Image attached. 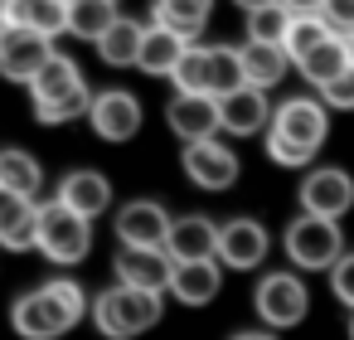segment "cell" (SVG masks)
<instances>
[{
	"label": "cell",
	"instance_id": "1",
	"mask_svg": "<svg viewBox=\"0 0 354 340\" xmlns=\"http://www.w3.org/2000/svg\"><path fill=\"white\" fill-rule=\"evenodd\" d=\"M83 311H88L83 287H78L73 277H54V282H44V287H35L30 296L15 301L10 325H15L25 340H54V335L73 330V325L83 321Z\"/></svg>",
	"mask_w": 354,
	"mask_h": 340
},
{
	"label": "cell",
	"instance_id": "2",
	"mask_svg": "<svg viewBox=\"0 0 354 340\" xmlns=\"http://www.w3.org/2000/svg\"><path fill=\"white\" fill-rule=\"evenodd\" d=\"M93 321L107 340H131L160 321V292H141V287L117 282L93 301Z\"/></svg>",
	"mask_w": 354,
	"mask_h": 340
},
{
	"label": "cell",
	"instance_id": "3",
	"mask_svg": "<svg viewBox=\"0 0 354 340\" xmlns=\"http://www.w3.org/2000/svg\"><path fill=\"white\" fill-rule=\"evenodd\" d=\"M88 248H93V229H88V219L83 214H73L68 204H39V253L49 258V262H59V267H73V262H83L88 258Z\"/></svg>",
	"mask_w": 354,
	"mask_h": 340
},
{
	"label": "cell",
	"instance_id": "4",
	"mask_svg": "<svg viewBox=\"0 0 354 340\" xmlns=\"http://www.w3.org/2000/svg\"><path fill=\"white\" fill-rule=\"evenodd\" d=\"M286 258L306 272H320V267H335L344 253H339V229L335 219H320V214H301L291 229H286Z\"/></svg>",
	"mask_w": 354,
	"mask_h": 340
},
{
	"label": "cell",
	"instance_id": "5",
	"mask_svg": "<svg viewBox=\"0 0 354 340\" xmlns=\"http://www.w3.org/2000/svg\"><path fill=\"white\" fill-rule=\"evenodd\" d=\"M257 316L267 321V325H277V330H291V325H301L306 321V306H310V296H306V287L291 277V272H267L262 282H257Z\"/></svg>",
	"mask_w": 354,
	"mask_h": 340
},
{
	"label": "cell",
	"instance_id": "6",
	"mask_svg": "<svg viewBox=\"0 0 354 340\" xmlns=\"http://www.w3.org/2000/svg\"><path fill=\"white\" fill-rule=\"evenodd\" d=\"M49 59H54V39L20 30V25H6V35H0V73L10 83H35V73Z\"/></svg>",
	"mask_w": 354,
	"mask_h": 340
},
{
	"label": "cell",
	"instance_id": "7",
	"mask_svg": "<svg viewBox=\"0 0 354 340\" xmlns=\"http://www.w3.org/2000/svg\"><path fill=\"white\" fill-rule=\"evenodd\" d=\"M170 229H175V219H170L156 199H131V204L117 214V238H122V248H165V243H170Z\"/></svg>",
	"mask_w": 354,
	"mask_h": 340
},
{
	"label": "cell",
	"instance_id": "8",
	"mask_svg": "<svg viewBox=\"0 0 354 340\" xmlns=\"http://www.w3.org/2000/svg\"><path fill=\"white\" fill-rule=\"evenodd\" d=\"M349 204H354V180H349V170L320 165V170L306 175V185H301V209H306V214L339 219Z\"/></svg>",
	"mask_w": 354,
	"mask_h": 340
},
{
	"label": "cell",
	"instance_id": "9",
	"mask_svg": "<svg viewBox=\"0 0 354 340\" xmlns=\"http://www.w3.org/2000/svg\"><path fill=\"white\" fill-rule=\"evenodd\" d=\"M170 127L175 136L189 146V141H209L218 127H223V107L214 93H175L170 102Z\"/></svg>",
	"mask_w": 354,
	"mask_h": 340
},
{
	"label": "cell",
	"instance_id": "10",
	"mask_svg": "<svg viewBox=\"0 0 354 340\" xmlns=\"http://www.w3.org/2000/svg\"><path fill=\"white\" fill-rule=\"evenodd\" d=\"M185 175L199 185V190H228L238 180V156L223 146V141H189L185 146Z\"/></svg>",
	"mask_w": 354,
	"mask_h": 340
},
{
	"label": "cell",
	"instance_id": "11",
	"mask_svg": "<svg viewBox=\"0 0 354 340\" xmlns=\"http://www.w3.org/2000/svg\"><path fill=\"white\" fill-rule=\"evenodd\" d=\"M88 117H93V132H97L102 141H131V136L141 132V102H136L131 93H122V88L97 93Z\"/></svg>",
	"mask_w": 354,
	"mask_h": 340
},
{
	"label": "cell",
	"instance_id": "12",
	"mask_svg": "<svg viewBox=\"0 0 354 340\" xmlns=\"http://www.w3.org/2000/svg\"><path fill=\"white\" fill-rule=\"evenodd\" d=\"M175 277V258L165 248H122L117 253V282L141 292H165Z\"/></svg>",
	"mask_w": 354,
	"mask_h": 340
},
{
	"label": "cell",
	"instance_id": "13",
	"mask_svg": "<svg viewBox=\"0 0 354 340\" xmlns=\"http://www.w3.org/2000/svg\"><path fill=\"white\" fill-rule=\"evenodd\" d=\"M272 132H281L286 141H296V146H306V151H320V141H325L330 122H325V107H320L315 98H291V102H281V107H277Z\"/></svg>",
	"mask_w": 354,
	"mask_h": 340
},
{
	"label": "cell",
	"instance_id": "14",
	"mask_svg": "<svg viewBox=\"0 0 354 340\" xmlns=\"http://www.w3.org/2000/svg\"><path fill=\"white\" fill-rule=\"evenodd\" d=\"M0 248L10 253L39 248V204L15 190H0Z\"/></svg>",
	"mask_w": 354,
	"mask_h": 340
},
{
	"label": "cell",
	"instance_id": "15",
	"mask_svg": "<svg viewBox=\"0 0 354 340\" xmlns=\"http://www.w3.org/2000/svg\"><path fill=\"white\" fill-rule=\"evenodd\" d=\"M0 20L35 30L44 39H59V35H68V0H6Z\"/></svg>",
	"mask_w": 354,
	"mask_h": 340
},
{
	"label": "cell",
	"instance_id": "16",
	"mask_svg": "<svg viewBox=\"0 0 354 340\" xmlns=\"http://www.w3.org/2000/svg\"><path fill=\"white\" fill-rule=\"evenodd\" d=\"M262 258H267V229H262V224H252V219H233V224L218 229V262L248 272V267H257Z\"/></svg>",
	"mask_w": 354,
	"mask_h": 340
},
{
	"label": "cell",
	"instance_id": "17",
	"mask_svg": "<svg viewBox=\"0 0 354 340\" xmlns=\"http://www.w3.org/2000/svg\"><path fill=\"white\" fill-rule=\"evenodd\" d=\"M189 49H194V39H185V35H175V30H165V25H156V20H151L136 69H141V73H151V78H175V69H180V59H185Z\"/></svg>",
	"mask_w": 354,
	"mask_h": 340
},
{
	"label": "cell",
	"instance_id": "18",
	"mask_svg": "<svg viewBox=\"0 0 354 340\" xmlns=\"http://www.w3.org/2000/svg\"><path fill=\"white\" fill-rule=\"evenodd\" d=\"M165 253H170L175 262H209V258H218V229H214V224H209L204 214L175 219Z\"/></svg>",
	"mask_w": 354,
	"mask_h": 340
},
{
	"label": "cell",
	"instance_id": "19",
	"mask_svg": "<svg viewBox=\"0 0 354 340\" xmlns=\"http://www.w3.org/2000/svg\"><path fill=\"white\" fill-rule=\"evenodd\" d=\"M107 199H112V185H107L97 170H73V175H64V185H59V204H68V209L83 214V219H97V214L107 209Z\"/></svg>",
	"mask_w": 354,
	"mask_h": 340
},
{
	"label": "cell",
	"instance_id": "20",
	"mask_svg": "<svg viewBox=\"0 0 354 340\" xmlns=\"http://www.w3.org/2000/svg\"><path fill=\"white\" fill-rule=\"evenodd\" d=\"M218 282H223V272H218L214 258H209V262H175L170 292H175V301H185V306H209V301L218 296Z\"/></svg>",
	"mask_w": 354,
	"mask_h": 340
},
{
	"label": "cell",
	"instance_id": "21",
	"mask_svg": "<svg viewBox=\"0 0 354 340\" xmlns=\"http://www.w3.org/2000/svg\"><path fill=\"white\" fill-rule=\"evenodd\" d=\"M286 69H291V54L281 49V44H257V39H248L243 44V73H248V88H277L281 78H286Z\"/></svg>",
	"mask_w": 354,
	"mask_h": 340
},
{
	"label": "cell",
	"instance_id": "22",
	"mask_svg": "<svg viewBox=\"0 0 354 340\" xmlns=\"http://www.w3.org/2000/svg\"><path fill=\"white\" fill-rule=\"evenodd\" d=\"M141 44H146V30H141L136 20L117 15V25L97 39V54H102V64H107V69H136Z\"/></svg>",
	"mask_w": 354,
	"mask_h": 340
},
{
	"label": "cell",
	"instance_id": "23",
	"mask_svg": "<svg viewBox=\"0 0 354 340\" xmlns=\"http://www.w3.org/2000/svg\"><path fill=\"white\" fill-rule=\"evenodd\" d=\"M218 107H223V127H228L233 136H252V132H262V122H267V98H262V88H238V93L218 98Z\"/></svg>",
	"mask_w": 354,
	"mask_h": 340
},
{
	"label": "cell",
	"instance_id": "24",
	"mask_svg": "<svg viewBox=\"0 0 354 340\" xmlns=\"http://www.w3.org/2000/svg\"><path fill=\"white\" fill-rule=\"evenodd\" d=\"M209 10H214V0H156V15L151 20L165 25V30H175V35H185V39H194L204 30Z\"/></svg>",
	"mask_w": 354,
	"mask_h": 340
},
{
	"label": "cell",
	"instance_id": "25",
	"mask_svg": "<svg viewBox=\"0 0 354 340\" xmlns=\"http://www.w3.org/2000/svg\"><path fill=\"white\" fill-rule=\"evenodd\" d=\"M296 69H301L306 83H315V88H325L330 78H339V73L349 69V44H344V35H335V39H325L320 49H310Z\"/></svg>",
	"mask_w": 354,
	"mask_h": 340
},
{
	"label": "cell",
	"instance_id": "26",
	"mask_svg": "<svg viewBox=\"0 0 354 340\" xmlns=\"http://www.w3.org/2000/svg\"><path fill=\"white\" fill-rule=\"evenodd\" d=\"M112 25H117L112 0H73V6H68V35H78V39H93L97 44Z\"/></svg>",
	"mask_w": 354,
	"mask_h": 340
},
{
	"label": "cell",
	"instance_id": "27",
	"mask_svg": "<svg viewBox=\"0 0 354 340\" xmlns=\"http://www.w3.org/2000/svg\"><path fill=\"white\" fill-rule=\"evenodd\" d=\"M0 190H15V195H25V199H35L39 195V161L35 156H25V151H0Z\"/></svg>",
	"mask_w": 354,
	"mask_h": 340
},
{
	"label": "cell",
	"instance_id": "28",
	"mask_svg": "<svg viewBox=\"0 0 354 340\" xmlns=\"http://www.w3.org/2000/svg\"><path fill=\"white\" fill-rule=\"evenodd\" d=\"M325 39H335V25L325 20V15H296L291 20V30H286V54H291V64H301L310 49H320Z\"/></svg>",
	"mask_w": 354,
	"mask_h": 340
},
{
	"label": "cell",
	"instance_id": "29",
	"mask_svg": "<svg viewBox=\"0 0 354 340\" xmlns=\"http://www.w3.org/2000/svg\"><path fill=\"white\" fill-rule=\"evenodd\" d=\"M83 112H93L88 83H78V88H68V93H59V98H39V102H35V122H44V127L73 122V117H83Z\"/></svg>",
	"mask_w": 354,
	"mask_h": 340
},
{
	"label": "cell",
	"instance_id": "30",
	"mask_svg": "<svg viewBox=\"0 0 354 340\" xmlns=\"http://www.w3.org/2000/svg\"><path fill=\"white\" fill-rule=\"evenodd\" d=\"M83 83V73H78V64L73 59H64V54H54L39 73H35V83H30V98L39 102V98H59V93H68V88H78Z\"/></svg>",
	"mask_w": 354,
	"mask_h": 340
},
{
	"label": "cell",
	"instance_id": "31",
	"mask_svg": "<svg viewBox=\"0 0 354 340\" xmlns=\"http://www.w3.org/2000/svg\"><path fill=\"white\" fill-rule=\"evenodd\" d=\"M238 88H248L243 49L218 44V49H214V69H209V93H214V98H228V93H238Z\"/></svg>",
	"mask_w": 354,
	"mask_h": 340
},
{
	"label": "cell",
	"instance_id": "32",
	"mask_svg": "<svg viewBox=\"0 0 354 340\" xmlns=\"http://www.w3.org/2000/svg\"><path fill=\"white\" fill-rule=\"evenodd\" d=\"M291 10L281 6H262V10H248V39H257V44H286V30H291Z\"/></svg>",
	"mask_w": 354,
	"mask_h": 340
},
{
	"label": "cell",
	"instance_id": "33",
	"mask_svg": "<svg viewBox=\"0 0 354 340\" xmlns=\"http://www.w3.org/2000/svg\"><path fill=\"white\" fill-rule=\"evenodd\" d=\"M209 69H214V49H189L175 69V88L180 93H209Z\"/></svg>",
	"mask_w": 354,
	"mask_h": 340
},
{
	"label": "cell",
	"instance_id": "34",
	"mask_svg": "<svg viewBox=\"0 0 354 340\" xmlns=\"http://www.w3.org/2000/svg\"><path fill=\"white\" fill-rule=\"evenodd\" d=\"M267 156L277 161V165H286V170H296V165H306L315 151H306V146H296V141H286L281 132H272L267 136Z\"/></svg>",
	"mask_w": 354,
	"mask_h": 340
},
{
	"label": "cell",
	"instance_id": "35",
	"mask_svg": "<svg viewBox=\"0 0 354 340\" xmlns=\"http://www.w3.org/2000/svg\"><path fill=\"white\" fill-rule=\"evenodd\" d=\"M320 102H325V107H344V112H354V69H344L339 78H330V83L320 88Z\"/></svg>",
	"mask_w": 354,
	"mask_h": 340
},
{
	"label": "cell",
	"instance_id": "36",
	"mask_svg": "<svg viewBox=\"0 0 354 340\" xmlns=\"http://www.w3.org/2000/svg\"><path fill=\"white\" fill-rule=\"evenodd\" d=\"M330 292H335L344 306H354V253H344V258L330 267Z\"/></svg>",
	"mask_w": 354,
	"mask_h": 340
},
{
	"label": "cell",
	"instance_id": "37",
	"mask_svg": "<svg viewBox=\"0 0 354 340\" xmlns=\"http://www.w3.org/2000/svg\"><path fill=\"white\" fill-rule=\"evenodd\" d=\"M320 15L335 25V35H354V0H325Z\"/></svg>",
	"mask_w": 354,
	"mask_h": 340
},
{
	"label": "cell",
	"instance_id": "38",
	"mask_svg": "<svg viewBox=\"0 0 354 340\" xmlns=\"http://www.w3.org/2000/svg\"><path fill=\"white\" fill-rule=\"evenodd\" d=\"M281 6H286L291 15H320V10H325V0H281Z\"/></svg>",
	"mask_w": 354,
	"mask_h": 340
},
{
	"label": "cell",
	"instance_id": "39",
	"mask_svg": "<svg viewBox=\"0 0 354 340\" xmlns=\"http://www.w3.org/2000/svg\"><path fill=\"white\" fill-rule=\"evenodd\" d=\"M243 10H262V6H277V0H238Z\"/></svg>",
	"mask_w": 354,
	"mask_h": 340
},
{
	"label": "cell",
	"instance_id": "40",
	"mask_svg": "<svg viewBox=\"0 0 354 340\" xmlns=\"http://www.w3.org/2000/svg\"><path fill=\"white\" fill-rule=\"evenodd\" d=\"M233 340H272V335H257V330H248V335H233Z\"/></svg>",
	"mask_w": 354,
	"mask_h": 340
},
{
	"label": "cell",
	"instance_id": "41",
	"mask_svg": "<svg viewBox=\"0 0 354 340\" xmlns=\"http://www.w3.org/2000/svg\"><path fill=\"white\" fill-rule=\"evenodd\" d=\"M344 44H349V69H354V35H344Z\"/></svg>",
	"mask_w": 354,
	"mask_h": 340
},
{
	"label": "cell",
	"instance_id": "42",
	"mask_svg": "<svg viewBox=\"0 0 354 340\" xmlns=\"http://www.w3.org/2000/svg\"><path fill=\"white\" fill-rule=\"evenodd\" d=\"M349 340H354V321H349Z\"/></svg>",
	"mask_w": 354,
	"mask_h": 340
},
{
	"label": "cell",
	"instance_id": "43",
	"mask_svg": "<svg viewBox=\"0 0 354 340\" xmlns=\"http://www.w3.org/2000/svg\"><path fill=\"white\" fill-rule=\"evenodd\" d=\"M0 35H6V20H0Z\"/></svg>",
	"mask_w": 354,
	"mask_h": 340
},
{
	"label": "cell",
	"instance_id": "44",
	"mask_svg": "<svg viewBox=\"0 0 354 340\" xmlns=\"http://www.w3.org/2000/svg\"><path fill=\"white\" fill-rule=\"evenodd\" d=\"M68 6H73V0H68Z\"/></svg>",
	"mask_w": 354,
	"mask_h": 340
}]
</instances>
